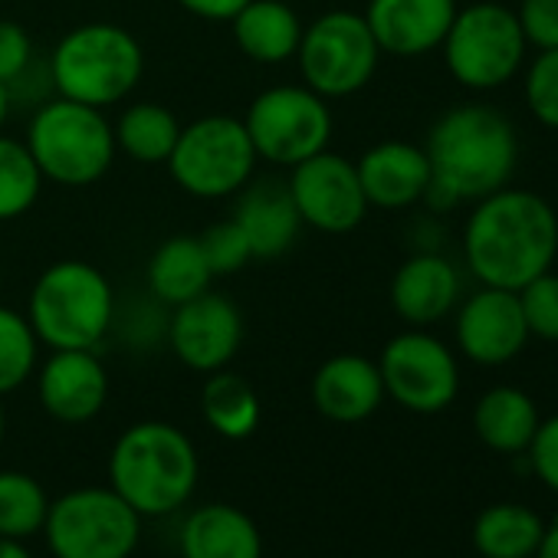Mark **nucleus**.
I'll list each match as a JSON object with an SVG mask.
<instances>
[{
	"label": "nucleus",
	"instance_id": "1",
	"mask_svg": "<svg viewBox=\"0 0 558 558\" xmlns=\"http://www.w3.org/2000/svg\"><path fill=\"white\" fill-rule=\"evenodd\" d=\"M558 256V214L525 187H499L473 201L463 227V259L480 287L519 293Z\"/></svg>",
	"mask_w": 558,
	"mask_h": 558
},
{
	"label": "nucleus",
	"instance_id": "13",
	"mask_svg": "<svg viewBox=\"0 0 558 558\" xmlns=\"http://www.w3.org/2000/svg\"><path fill=\"white\" fill-rule=\"evenodd\" d=\"M287 184L303 223L323 233H349L368 214V197L362 191L355 161L332 155L329 148L293 165Z\"/></svg>",
	"mask_w": 558,
	"mask_h": 558
},
{
	"label": "nucleus",
	"instance_id": "35",
	"mask_svg": "<svg viewBox=\"0 0 558 558\" xmlns=\"http://www.w3.org/2000/svg\"><path fill=\"white\" fill-rule=\"evenodd\" d=\"M515 21L525 47L535 53L558 47V0H519Z\"/></svg>",
	"mask_w": 558,
	"mask_h": 558
},
{
	"label": "nucleus",
	"instance_id": "4",
	"mask_svg": "<svg viewBox=\"0 0 558 558\" xmlns=\"http://www.w3.org/2000/svg\"><path fill=\"white\" fill-rule=\"evenodd\" d=\"M116 316L106 272L83 259H60L34 283L27 319L34 336L57 349H96Z\"/></svg>",
	"mask_w": 558,
	"mask_h": 558
},
{
	"label": "nucleus",
	"instance_id": "32",
	"mask_svg": "<svg viewBox=\"0 0 558 558\" xmlns=\"http://www.w3.org/2000/svg\"><path fill=\"white\" fill-rule=\"evenodd\" d=\"M522 96L532 119L558 132V47L535 53V60L525 70Z\"/></svg>",
	"mask_w": 558,
	"mask_h": 558
},
{
	"label": "nucleus",
	"instance_id": "8",
	"mask_svg": "<svg viewBox=\"0 0 558 558\" xmlns=\"http://www.w3.org/2000/svg\"><path fill=\"white\" fill-rule=\"evenodd\" d=\"M44 535L53 558H132L142 515L112 486H83L50 502Z\"/></svg>",
	"mask_w": 558,
	"mask_h": 558
},
{
	"label": "nucleus",
	"instance_id": "11",
	"mask_svg": "<svg viewBox=\"0 0 558 558\" xmlns=\"http://www.w3.org/2000/svg\"><path fill=\"white\" fill-rule=\"evenodd\" d=\"M296 60L313 93L323 99H342L372 83L381 50L362 14L329 11L303 27Z\"/></svg>",
	"mask_w": 558,
	"mask_h": 558
},
{
	"label": "nucleus",
	"instance_id": "41",
	"mask_svg": "<svg viewBox=\"0 0 558 558\" xmlns=\"http://www.w3.org/2000/svg\"><path fill=\"white\" fill-rule=\"evenodd\" d=\"M8 112H11V93H8V86H0V129L8 122Z\"/></svg>",
	"mask_w": 558,
	"mask_h": 558
},
{
	"label": "nucleus",
	"instance_id": "24",
	"mask_svg": "<svg viewBox=\"0 0 558 558\" xmlns=\"http://www.w3.org/2000/svg\"><path fill=\"white\" fill-rule=\"evenodd\" d=\"M538 421L535 401L512 385L489 388L473 408L476 437L496 453H522L532 444Z\"/></svg>",
	"mask_w": 558,
	"mask_h": 558
},
{
	"label": "nucleus",
	"instance_id": "21",
	"mask_svg": "<svg viewBox=\"0 0 558 558\" xmlns=\"http://www.w3.org/2000/svg\"><path fill=\"white\" fill-rule=\"evenodd\" d=\"M385 401V381L378 362L365 355H332L313 375V404L336 424L368 421Z\"/></svg>",
	"mask_w": 558,
	"mask_h": 558
},
{
	"label": "nucleus",
	"instance_id": "16",
	"mask_svg": "<svg viewBox=\"0 0 558 558\" xmlns=\"http://www.w3.org/2000/svg\"><path fill=\"white\" fill-rule=\"evenodd\" d=\"M37 395L53 421L86 424L109 401V375L93 349H57L40 368Z\"/></svg>",
	"mask_w": 558,
	"mask_h": 558
},
{
	"label": "nucleus",
	"instance_id": "20",
	"mask_svg": "<svg viewBox=\"0 0 558 558\" xmlns=\"http://www.w3.org/2000/svg\"><path fill=\"white\" fill-rule=\"evenodd\" d=\"M368 207L404 210L417 204L430 184V161L424 145L378 142L355 161Z\"/></svg>",
	"mask_w": 558,
	"mask_h": 558
},
{
	"label": "nucleus",
	"instance_id": "2",
	"mask_svg": "<svg viewBox=\"0 0 558 558\" xmlns=\"http://www.w3.org/2000/svg\"><path fill=\"white\" fill-rule=\"evenodd\" d=\"M424 151L430 161V184L463 204L512 181L519 165V135L499 109L486 102H463L430 125Z\"/></svg>",
	"mask_w": 558,
	"mask_h": 558
},
{
	"label": "nucleus",
	"instance_id": "3",
	"mask_svg": "<svg viewBox=\"0 0 558 558\" xmlns=\"http://www.w3.org/2000/svg\"><path fill=\"white\" fill-rule=\"evenodd\" d=\"M201 476V460L191 437L165 421L132 424L112 447V489L138 515H168L181 509Z\"/></svg>",
	"mask_w": 558,
	"mask_h": 558
},
{
	"label": "nucleus",
	"instance_id": "34",
	"mask_svg": "<svg viewBox=\"0 0 558 558\" xmlns=\"http://www.w3.org/2000/svg\"><path fill=\"white\" fill-rule=\"evenodd\" d=\"M201 250H204V259L210 266L214 276H230V272H240L250 259H253V250L243 236V230L230 220H220L214 227H207L201 236Z\"/></svg>",
	"mask_w": 558,
	"mask_h": 558
},
{
	"label": "nucleus",
	"instance_id": "43",
	"mask_svg": "<svg viewBox=\"0 0 558 558\" xmlns=\"http://www.w3.org/2000/svg\"><path fill=\"white\" fill-rule=\"evenodd\" d=\"M0 283H4V276H0Z\"/></svg>",
	"mask_w": 558,
	"mask_h": 558
},
{
	"label": "nucleus",
	"instance_id": "37",
	"mask_svg": "<svg viewBox=\"0 0 558 558\" xmlns=\"http://www.w3.org/2000/svg\"><path fill=\"white\" fill-rule=\"evenodd\" d=\"M525 453H529V463H532L535 476H538L548 489L558 493V414L538 421L535 437H532V444L525 447Z\"/></svg>",
	"mask_w": 558,
	"mask_h": 558
},
{
	"label": "nucleus",
	"instance_id": "23",
	"mask_svg": "<svg viewBox=\"0 0 558 558\" xmlns=\"http://www.w3.org/2000/svg\"><path fill=\"white\" fill-rule=\"evenodd\" d=\"M230 24L236 47L253 63H287L303 40V21L283 0H250Z\"/></svg>",
	"mask_w": 558,
	"mask_h": 558
},
{
	"label": "nucleus",
	"instance_id": "36",
	"mask_svg": "<svg viewBox=\"0 0 558 558\" xmlns=\"http://www.w3.org/2000/svg\"><path fill=\"white\" fill-rule=\"evenodd\" d=\"M34 66V40L31 34L14 24V21H0V86H11Z\"/></svg>",
	"mask_w": 558,
	"mask_h": 558
},
{
	"label": "nucleus",
	"instance_id": "42",
	"mask_svg": "<svg viewBox=\"0 0 558 558\" xmlns=\"http://www.w3.org/2000/svg\"><path fill=\"white\" fill-rule=\"evenodd\" d=\"M4 434H8V414H4V404H0V447H4Z\"/></svg>",
	"mask_w": 558,
	"mask_h": 558
},
{
	"label": "nucleus",
	"instance_id": "18",
	"mask_svg": "<svg viewBox=\"0 0 558 558\" xmlns=\"http://www.w3.org/2000/svg\"><path fill=\"white\" fill-rule=\"evenodd\" d=\"M460 303V269L437 250L408 256L391 279V310L411 329L447 319Z\"/></svg>",
	"mask_w": 558,
	"mask_h": 558
},
{
	"label": "nucleus",
	"instance_id": "31",
	"mask_svg": "<svg viewBox=\"0 0 558 558\" xmlns=\"http://www.w3.org/2000/svg\"><path fill=\"white\" fill-rule=\"evenodd\" d=\"M40 339L31 329V319L0 306V398L17 391L37 368Z\"/></svg>",
	"mask_w": 558,
	"mask_h": 558
},
{
	"label": "nucleus",
	"instance_id": "12",
	"mask_svg": "<svg viewBox=\"0 0 558 558\" xmlns=\"http://www.w3.org/2000/svg\"><path fill=\"white\" fill-rule=\"evenodd\" d=\"M385 395L414 414H437L457 401L460 365L450 345L427 329H408L395 336L378 359Z\"/></svg>",
	"mask_w": 558,
	"mask_h": 558
},
{
	"label": "nucleus",
	"instance_id": "29",
	"mask_svg": "<svg viewBox=\"0 0 558 558\" xmlns=\"http://www.w3.org/2000/svg\"><path fill=\"white\" fill-rule=\"evenodd\" d=\"M47 512L50 499L31 473L0 470V535L24 542L34 532H44Z\"/></svg>",
	"mask_w": 558,
	"mask_h": 558
},
{
	"label": "nucleus",
	"instance_id": "28",
	"mask_svg": "<svg viewBox=\"0 0 558 558\" xmlns=\"http://www.w3.org/2000/svg\"><path fill=\"white\" fill-rule=\"evenodd\" d=\"M112 132H116V148H122L129 158L142 165H161L171 158L181 125L171 109L158 102H135L119 116Z\"/></svg>",
	"mask_w": 558,
	"mask_h": 558
},
{
	"label": "nucleus",
	"instance_id": "6",
	"mask_svg": "<svg viewBox=\"0 0 558 558\" xmlns=\"http://www.w3.org/2000/svg\"><path fill=\"white\" fill-rule=\"evenodd\" d=\"M24 145L40 174L63 187L96 184L116 161V132L102 109L63 96L34 112Z\"/></svg>",
	"mask_w": 558,
	"mask_h": 558
},
{
	"label": "nucleus",
	"instance_id": "26",
	"mask_svg": "<svg viewBox=\"0 0 558 558\" xmlns=\"http://www.w3.org/2000/svg\"><path fill=\"white\" fill-rule=\"evenodd\" d=\"M545 522L519 502H496L473 522V545L483 558H529L542 542Z\"/></svg>",
	"mask_w": 558,
	"mask_h": 558
},
{
	"label": "nucleus",
	"instance_id": "39",
	"mask_svg": "<svg viewBox=\"0 0 558 558\" xmlns=\"http://www.w3.org/2000/svg\"><path fill=\"white\" fill-rule=\"evenodd\" d=\"M535 558H558V519H551L542 532V542L535 548Z\"/></svg>",
	"mask_w": 558,
	"mask_h": 558
},
{
	"label": "nucleus",
	"instance_id": "9",
	"mask_svg": "<svg viewBox=\"0 0 558 558\" xmlns=\"http://www.w3.org/2000/svg\"><path fill=\"white\" fill-rule=\"evenodd\" d=\"M165 165L181 191L214 201L236 194L253 178L256 148L246 135L243 119L204 116L181 129Z\"/></svg>",
	"mask_w": 558,
	"mask_h": 558
},
{
	"label": "nucleus",
	"instance_id": "14",
	"mask_svg": "<svg viewBox=\"0 0 558 558\" xmlns=\"http://www.w3.org/2000/svg\"><path fill=\"white\" fill-rule=\"evenodd\" d=\"M453 336H457V349L473 365L493 368L512 362L529 342L519 293L480 287L473 296L457 303Z\"/></svg>",
	"mask_w": 558,
	"mask_h": 558
},
{
	"label": "nucleus",
	"instance_id": "40",
	"mask_svg": "<svg viewBox=\"0 0 558 558\" xmlns=\"http://www.w3.org/2000/svg\"><path fill=\"white\" fill-rule=\"evenodd\" d=\"M0 558H34V555H31V548L24 542L0 535Z\"/></svg>",
	"mask_w": 558,
	"mask_h": 558
},
{
	"label": "nucleus",
	"instance_id": "38",
	"mask_svg": "<svg viewBox=\"0 0 558 558\" xmlns=\"http://www.w3.org/2000/svg\"><path fill=\"white\" fill-rule=\"evenodd\" d=\"M178 4L194 14V17H204V21H233L250 0H178Z\"/></svg>",
	"mask_w": 558,
	"mask_h": 558
},
{
	"label": "nucleus",
	"instance_id": "30",
	"mask_svg": "<svg viewBox=\"0 0 558 558\" xmlns=\"http://www.w3.org/2000/svg\"><path fill=\"white\" fill-rule=\"evenodd\" d=\"M44 187V174L24 142L0 135V220L24 217Z\"/></svg>",
	"mask_w": 558,
	"mask_h": 558
},
{
	"label": "nucleus",
	"instance_id": "25",
	"mask_svg": "<svg viewBox=\"0 0 558 558\" xmlns=\"http://www.w3.org/2000/svg\"><path fill=\"white\" fill-rule=\"evenodd\" d=\"M210 279L214 272L204 259L201 240L187 233L165 240L148 259V290L168 306H181L201 296L210 287Z\"/></svg>",
	"mask_w": 558,
	"mask_h": 558
},
{
	"label": "nucleus",
	"instance_id": "19",
	"mask_svg": "<svg viewBox=\"0 0 558 558\" xmlns=\"http://www.w3.org/2000/svg\"><path fill=\"white\" fill-rule=\"evenodd\" d=\"M236 207H233V223L243 230L253 259H272L283 256L303 230V217L293 204L290 184L279 178H259L246 181L236 191Z\"/></svg>",
	"mask_w": 558,
	"mask_h": 558
},
{
	"label": "nucleus",
	"instance_id": "10",
	"mask_svg": "<svg viewBox=\"0 0 558 558\" xmlns=\"http://www.w3.org/2000/svg\"><path fill=\"white\" fill-rule=\"evenodd\" d=\"M243 125L256 158L283 168L326 151L332 138V112L310 86H272L259 93L250 102Z\"/></svg>",
	"mask_w": 558,
	"mask_h": 558
},
{
	"label": "nucleus",
	"instance_id": "7",
	"mask_svg": "<svg viewBox=\"0 0 558 558\" xmlns=\"http://www.w3.org/2000/svg\"><path fill=\"white\" fill-rule=\"evenodd\" d=\"M440 50L447 73L463 89L489 93L515 80L529 47L512 8L499 0H476V4L457 8Z\"/></svg>",
	"mask_w": 558,
	"mask_h": 558
},
{
	"label": "nucleus",
	"instance_id": "33",
	"mask_svg": "<svg viewBox=\"0 0 558 558\" xmlns=\"http://www.w3.org/2000/svg\"><path fill=\"white\" fill-rule=\"evenodd\" d=\"M529 339L558 342V272H542L519 290Z\"/></svg>",
	"mask_w": 558,
	"mask_h": 558
},
{
	"label": "nucleus",
	"instance_id": "15",
	"mask_svg": "<svg viewBox=\"0 0 558 558\" xmlns=\"http://www.w3.org/2000/svg\"><path fill=\"white\" fill-rule=\"evenodd\" d=\"M168 339L181 365L210 375L227 368L240 352L243 316L227 296L204 290L201 296L174 306Z\"/></svg>",
	"mask_w": 558,
	"mask_h": 558
},
{
	"label": "nucleus",
	"instance_id": "5",
	"mask_svg": "<svg viewBox=\"0 0 558 558\" xmlns=\"http://www.w3.org/2000/svg\"><path fill=\"white\" fill-rule=\"evenodd\" d=\"M142 44L119 24H83L50 53V80L63 99L106 109L122 102L142 80Z\"/></svg>",
	"mask_w": 558,
	"mask_h": 558
},
{
	"label": "nucleus",
	"instance_id": "17",
	"mask_svg": "<svg viewBox=\"0 0 558 558\" xmlns=\"http://www.w3.org/2000/svg\"><path fill=\"white\" fill-rule=\"evenodd\" d=\"M362 17L381 53L414 60L440 50L457 17V0H368Z\"/></svg>",
	"mask_w": 558,
	"mask_h": 558
},
{
	"label": "nucleus",
	"instance_id": "27",
	"mask_svg": "<svg viewBox=\"0 0 558 558\" xmlns=\"http://www.w3.org/2000/svg\"><path fill=\"white\" fill-rule=\"evenodd\" d=\"M204 421L227 440H246L259 427V398L246 378L233 372H210L201 391Z\"/></svg>",
	"mask_w": 558,
	"mask_h": 558
},
{
	"label": "nucleus",
	"instance_id": "22",
	"mask_svg": "<svg viewBox=\"0 0 558 558\" xmlns=\"http://www.w3.org/2000/svg\"><path fill=\"white\" fill-rule=\"evenodd\" d=\"M181 558H263V535L243 509L207 502L181 525Z\"/></svg>",
	"mask_w": 558,
	"mask_h": 558
}]
</instances>
